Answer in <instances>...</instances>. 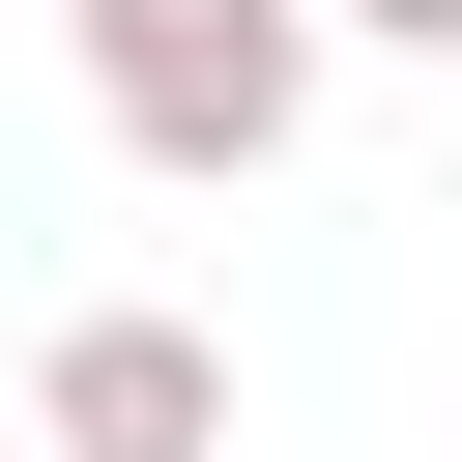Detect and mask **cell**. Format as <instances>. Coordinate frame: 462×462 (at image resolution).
Wrapping results in <instances>:
<instances>
[{
    "instance_id": "6da1fadb",
    "label": "cell",
    "mask_w": 462,
    "mask_h": 462,
    "mask_svg": "<svg viewBox=\"0 0 462 462\" xmlns=\"http://www.w3.org/2000/svg\"><path fill=\"white\" fill-rule=\"evenodd\" d=\"M58 58L144 173H289V116H318V0H58Z\"/></svg>"
},
{
    "instance_id": "7a4b0ae2",
    "label": "cell",
    "mask_w": 462,
    "mask_h": 462,
    "mask_svg": "<svg viewBox=\"0 0 462 462\" xmlns=\"http://www.w3.org/2000/svg\"><path fill=\"white\" fill-rule=\"evenodd\" d=\"M29 462H231V346L144 318V289H87V318L29 346Z\"/></svg>"
},
{
    "instance_id": "3957f363",
    "label": "cell",
    "mask_w": 462,
    "mask_h": 462,
    "mask_svg": "<svg viewBox=\"0 0 462 462\" xmlns=\"http://www.w3.org/2000/svg\"><path fill=\"white\" fill-rule=\"evenodd\" d=\"M318 58H462V0H318Z\"/></svg>"
}]
</instances>
